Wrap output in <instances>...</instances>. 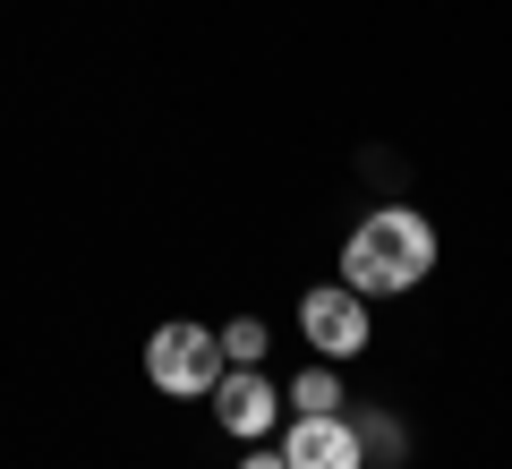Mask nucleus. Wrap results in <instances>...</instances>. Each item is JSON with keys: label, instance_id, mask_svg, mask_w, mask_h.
Masks as SVG:
<instances>
[{"label": "nucleus", "instance_id": "nucleus-9", "mask_svg": "<svg viewBox=\"0 0 512 469\" xmlns=\"http://www.w3.org/2000/svg\"><path fill=\"white\" fill-rule=\"evenodd\" d=\"M239 469H291V461H282V444H248V461H239Z\"/></svg>", "mask_w": 512, "mask_h": 469}, {"label": "nucleus", "instance_id": "nucleus-1", "mask_svg": "<svg viewBox=\"0 0 512 469\" xmlns=\"http://www.w3.org/2000/svg\"><path fill=\"white\" fill-rule=\"evenodd\" d=\"M427 273H436V222H427L419 205H376V214L350 222L342 282L359 290V299H402V290H419Z\"/></svg>", "mask_w": 512, "mask_h": 469}, {"label": "nucleus", "instance_id": "nucleus-8", "mask_svg": "<svg viewBox=\"0 0 512 469\" xmlns=\"http://www.w3.org/2000/svg\"><path fill=\"white\" fill-rule=\"evenodd\" d=\"M350 427H359L367 452H402V427H393V418H350Z\"/></svg>", "mask_w": 512, "mask_h": 469}, {"label": "nucleus", "instance_id": "nucleus-3", "mask_svg": "<svg viewBox=\"0 0 512 469\" xmlns=\"http://www.w3.org/2000/svg\"><path fill=\"white\" fill-rule=\"evenodd\" d=\"M299 333H308L316 342V359H359L367 350V299L350 282H325V290H308V299H299Z\"/></svg>", "mask_w": 512, "mask_h": 469}, {"label": "nucleus", "instance_id": "nucleus-4", "mask_svg": "<svg viewBox=\"0 0 512 469\" xmlns=\"http://www.w3.org/2000/svg\"><path fill=\"white\" fill-rule=\"evenodd\" d=\"M205 401H214V418L239 435V444H265V435L282 427V393L265 384V367H222V384Z\"/></svg>", "mask_w": 512, "mask_h": 469}, {"label": "nucleus", "instance_id": "nucleus-5", "mask_svg": "<svg viewBox=\"0 0 512 469\" xmlns=\"http://www.w3.org/2000/svg\"><path fill=\"white\" fill-rule=\"evenodd\" d=\"M282 461L291 469H367V444L342 410H325V418H291L282 427Z\"/></svg>", "mask_w": 512, "mask_h": 469}, {"label": "nucleus", "instance_id": "nucleus-6", "mask_svg": "<svg viewBox=\"0 0 512 469\" xmlns=\"http://www.w3.org/2000/svg\"><path fill=\"white\" fill-rule=\"evenodd\" d=\"M282 401H291L299 418H325V410H342V376H333V359H316V367H308V376H299Z\"/></svg>", "mask_w": 512, "mask_h": 469}, {"label": "nucleus", "instance_id": "nucleus-2", "mask_svg": "<svg viewBox=\"0 0 512 469\" xmlns=\"http://www.w3.org/2000/svg\"><path fill=\"white\" fill-rule=\"evenodd\" d=\"M222 333H205V325H154V342H146V384L154 393H171V401H205L222 384Z\"/></svg>", "mask_w": 512, "mask_h": 469}, {"label": "nucleus", "instance_id": "nucleus-7", "mask_svg": "<svg viewBox=\"0 0 512 469\" xmlns=\"http://www.w3.org/2000/svg\"><path fill=\"white\" fill-rule=\"evenodd\" d=\"M222 359H231V367H256V359H265V325H256V316L222 325Z\"/></svg>", "mask_w": 512, "mask_h": 469}]
</instances>
